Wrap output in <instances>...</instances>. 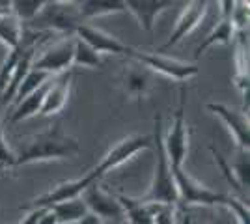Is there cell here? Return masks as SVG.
<instances>
[{
    "mask_svg": "<svg viewBox=\"0 0 250 224\" xmlns=\"http://www.w3.org/2000/svg\"><path fill=\"white\" fill-rule=\"evenodd\" d=\"M208 110H211L215 116H219L224 125L228 127L231 137L235 140V144L239 149L249 151L250 148V125H249V114L245 112H235L228 108L222 103H208Z\"/></svg>",
    "mask_w": 250,
    "mask_h": 224,
    "instance_id": "cell-11",
    "label": "cell"
},
{
    "mask_svg": "<svg viewBox=\"0 0 250 224\" xmlns=\"http://www.w3.org/2000/svg\"><path fill=\"white\" fill-rule=\"evenodd\" d=\"M125 4V11H129L131 15H135L140 28L146 32H153V24L155 19L167 11L168 8L176 6L177 2H170V0H127Z\"/></svg>",
    "mask_w": 250,
    "mask_h": 224,
    "instance_id": "cell-16",
    "label": "cell"
},
{
    "mask_svg": "<svg viewBox=\"0 0 250 224\" xmlns=\"http://www.w3.org/2000/svg\"><path fill=\"white\" fill-rule=\"evenodd\" d=\"M4 103L0 101V168H15V153L4 139Z\"/></svg>",
    "mask_w": 250,
    "mask_h": 224,
    "instance_id": "cell-29",
    "label": "cell"
},
{
    "mask_svg": "<svg viewBox=\"0 0 250 224\" xmlns=\"http://www.w3.org/2000/svg\"><path fill=\"white\" fill-rule=\"evenodd\" d=\"M233 38H235V30H233L231 21L220 17V21L213 26V30H211V32L202 40V43H200L198 47H196L194 58H200L202 53H206L213 45H228V43L233 41Z\"/></svg>",
    "mask_w": 250,
    "mask_h": 224,
    "instance_id": "cell-20",
    "label": "cell"
},
{
    "mask_svg": "<svg viewBox=\"0 0 250 224\" xmlns=\"http://www.w3.org/2000/svg\"><path fill=\"white\" fill-rule=\"evenodd\" d=\"M125 56H129L133 62L146 67L147 71H155V73L165 75L168 79H174V81H179V82L196 77L200 71L196 64H187V62H181V60H176V58H168V56L161 53L136 51L133 47H129Z\"/></svg>",
    "mask_w": 250,
    "mask_h": 224,
    "instance_id": "cell-5",
    "label": "cell"
},
{
    "mask_svg": "<svg viewBox=\"0 0 250 224\" xmlns=\"http://www.w3.org/2000/svg\"><path fill=\"white\" fill-rule=\"evenodd\" d=\"M71 82H73V73L65 71V73L58 75L56 79H52V84L45 96L43 101V107L40 110L42 116H52V114H58L67 99H69V90H71Z\"/></svg>",
    "mask_w": 250,
    "mask_h": 224,
    "instance_id": "cell-17",
    "label": "cell"
},
{
    "mask_svg": "<svg viewBox=\"0 0 250 224\" xmlns=\"http://www.w3.org/2000/svg\"><path fill=\"white\" fill-rule=\"evenodd\" d=\"M185 8L181 11V15H179V19H177L176 26H174V30L170 34V38L167 40V43L163 45V49L161 51H167L170 47H174L176 43H179L185 36L192 32L196 26H198L202 19L206 17V11H208V2L206 0H196V2H187V4H183Z\"/></svg>",
    "mask_w": 250,
    "mask_h": 224,
    "instance_id": "cell-12",
    "label": "cell"
},
{
    "mask_svg": "<svg viewBox=\"0 0 250 224\" xmlns=\"http://www.w3.org/2000/svg\"><path fill=\"white\" fill-rule=\"evenodd\" d=\"M231 168V174H233V180L237 183V187L241 189V192L249 191V185H250V161H249V151H243L241 149L239 155L233 164H229Z\"/></svg>",
    "mask_w": 250,
    "mask_h": 224,
    "instance_id": "cell-27",
    "label": "cell"
},
{
    "mask_svg": "<svg viewBox=\"0 0 250 224\" xmlns=\"http://www.w3.org/2000/svg\"><path fill=\"white\" fill-rule=\"evenodd\" d=\"M122 90L129 99L135 101H142L144 97L151 92L153 88V81H151V71H147L146 67H142L140 64H133L129 67H125L122 73Z\"/></svg>",
    "mask_w": 250,
    "mask_h": 224,
    "instance_id": "cell-15",
    "label": "cell"
},
{
    "mask_svg": "<svg viewBox=\"0 0 250 224\" xmlns=\"http://www.w3.org/2000/svg\"><path fill=\"white\" fill-rule=\"evenodd\" d=\"M73 51L75 38H63L56 41L47 51H43L42 56L32 60V69H38L47 75H62L69 67H73Z\"/></svg>",
    "mask_w": 250,
    "mask_h": 224,
    "instance_id": "cell-7",
    "label": "cell"
},
{
    "mask_svg": "<svg viewBox=\"0 0 250 224\" xmlns=\"http://www.w3.org/2000/svg\"><path fill=\"white\" fill-rule=\"evenodd\" d=\"M220 207H224V209L235 219L237 224H250L249 204L247 202H243V200L231 196V194H226V198H224V202H222Z\"/></svg>",
    "mask_w": 250,
    "mask_h": 224,
    "instance_id": "cell-28",
    "label": "cell"
},
{
    "mask_svg": "<svg viewBox=\"0 0 250 224\" xmlns=\"http://www.w3.org/2000/svg\"><path fill=\"white\" fill-rule=\"evenodd\" d=\"M151 224H174V205L151 204Z\"/></svg>",
    "mask_w": 250,
    "mask_h": 224,
    "instance_id": "cell-31",
    "label": "cell"
},
{
    "mask_svg": "<svg viewBox=\"0 0 250 224\" xmlns=\"http://www.w3.org/2000/svg\"><path fill=\"white\" fill-rule=\"evenodd\" d=\"M172 172H174V182H176L177 200L185 204H200V205H222L226 194L211 191L209 187L192 180L183 168Z\"/></svg>",
    "mask_w": 250,
    "mask_h": 224,
    "instance_id": "cell-9",
    "label": "cell"
},
{
    "mask_svg": "<svg viewBox=\"0 0 250 224\" xmlns=\"http://www.w3.org/2000/svg\"><path fill=\"white\" fill-rule=\"evenodd\" d=\"M151 146L155 148V170H153V180L147 192L140 198L142 202L147 204H170L174 205L177 200L176 182H174V172L168 163L167 151L163 146V118L155 116V131L151 137Z\"/></svg>",
    "mask_w": 250,
    "mask_h": 224,
    "instance_id": "cell-2",
    "label": "cell"
},
{
    "mask_svg": "<svg viewBox=\"0 0 250 224\" xmlns=\"http://www.w3.org/2000/svg\"><path fill=\"white\" fill-rule=\"evenodd\" d=\"M51 209L58 223H79L84 215H88V207L84 205L81 198L56 204V205H52Z\"/></svg>",
    "mask_w": 250,
    "mask_h": 224,
    "instance_id": "cell-23",
    "label": "cell"
},
{
    "mask_svg": "<svg viewBox=\"0 0 250 224\" xmlns=\"http://www.w3.org/2000/svg\"><path fill=\"white\" fill-rule=\"evenodd\" d=\"M10 11V2H0V13Z\"/></svg>",
    "mask_w": 250,
    "mask_h": 224,
    "instance_id": "cell-35",
    "label": "cell"
},
{
    "mask_svg": "<svg viewBox=\"0 0 250 224\" xmlns=\"http://www.w3.org/2000/svg\"><path fill=\"white\" fill-rule=\"evenodd\" d=\"M116 198L124 209L127 224H151V204L129 196H116Z\"/></svg>",
    "mask_w": 250,
    "mask_h": 224,
    "instance_id": "cell-21",
    "label": "cell"
},
{
    "mask_svg": "<svg viewBox=\"0 0 250 224\" xmlns=\"http://www.w3.org/2000/svg\"><path fill=\"white\" fill-rule=\"evenodd\" d=\"M220 213H222L220 217H213L209 224H237L235 223V219H233V217H231L224 207H222V211H220Z\"/></svg>",
    "mask_w": 250,
    "mask_h": 224,
    "instance_id": "cell-32",
    "label": "cell"
},
{
    "mask_svg": "<svg viewBox=\"0 0 250 224\" xmlns=\"http://www.w3.org/2000/svg\"><path fill=\"white\" fill-rule=\"evenodd\" d=\"M73 65H77V67H90V69H101L103 67V58L95 53L90 45H86L83 40L75 38Z\"/></svg>",
    "mask_w": 250,
    "mask_h": 224,
    "instance_id": "cell-25",
    "label": "cell"
},
{
    "mask_svg": "<svg viewBox=\"0 0 250 224\" xmlns=\"http://www.w3.org/2000/svg\"><path fill=\"white\" fill-rule=\"evenodd\" d=\"M101 223H103L101 219H97L95 215L88 213V215H84L83 219H81V221H79V223H77V224H101Z\"/></svg>",
    "mask_w": 250,
    "mask_h": 224,
    "instance_id": "cell-34",
    "label": "cell"
},
{
    "mask_svg": "<svg viewBox=\"0 0 250 224\" xmlns=\"http://www.w3.org/2000/svg\"><path fill=\"white\" fill-rule=\"evenodd\" d=\"M38 32L63 34L65 38H75L77 28L83 24L77 2H45L42 13L30 22Z\"/></svg>",
    "mask_w": 250,
    "mask_h": 224,
    "instance_id": "cell-3",
    "label": "cell"
},
{
    "mask_svg": "<svg viewBox=\"0 0 250 224\" xmlns=\"http://www.w3.org/2000/svg\"><path fill=\"white\" fill-rule=\"evenodd\" d=\"M22 38V24L17 21V17L11 11L0 13V43L8 49L13 51L19 47Z\"/></svg>",
    "mask_w": 250,
    "mask_h": 224,
    "instance_id": "cell-22",
    "label": "cell"
},
{
    "mask_svg": "<svg viewBox=\"0 0 250 224\" xmlns=\"http://www.w3.org/2000/svg\"><path fill=\"white\" fill-rule=\"evenodd\" d=\"M81 21H90L95 17H103V15H114L125 11V4L122 0H83L77 2Z\"/></svg>",
    "mask_w": 250,
    "mask_h": 224,
    "instance_id": "cell-19",
    "label": "cell"
},
{
    "mask_svg": "<svg viewBox=\"0 0 250 224\" xmlns=\"http://www.w3.org/2000/svg\"><path fill=\"white\" fill-rule=\"evenodd\" d=\"M233 64H235V73H233V82L239 88L241 96H243V110L245 114H249V88H250V79H249V43L245 40V32H237L233 38Z\"/></svg>",
    "mask_w": 250,
    "mask_h": 224,
    "instance_id": "cell-14",
    "label": "cell"
},
{
    "mask_svg": "<svg viewBox=\"0 0 250 224\" xmlns=\"http://www.w3.org/2000/svg\"><path fill=\"white\" fill-rule=\"evenodd\" d=\"M81 200L88 207V213L95 215L103 223H120L124 219V209L118 198L103 191L99 187V182H94L90 187H86V191L81 194Z\"/></svg>",
    "mask_w": 250,
    "mask_h": 224,
    "instance_id": "cell-8",
    "label": "cell"
},
{
    "mask_svg": "<svg viewBox=\"0 0 250 224\" xmlns=\"http://www.w3.org/2000/svg\"><path fill=\"white\" fill-rule=\"evenodd\" d=\"M75 38H79L86 45H90L99 56H103V54H127V51H129V45L120 41L118 38L103 32V30H99L95 26L84 24V22L77 28Z\"/></svg>",
    "mask_w": 250,
    "mask_h": 224,
    "instance_id": "cell-13",
    "label": "cell"
},
{
    "mask_svg": "<svg viewBox=\"0 0 250 224\" xmlns=\"http://www.w3.org/2000/svg\"><path fill=\"white\" fill-rule=\"evenodd\" d=\"M185 101H187V92L181 88L179 92V103H177L176 114L170 122V127L167 133H163V146L167 151L168 163L172 170L183 168L188 151V127L185 120Z\"/></svg>",
    "mask_w": 250,
    "mask_h": 224,
    "instance_id": "cell-4",
    "label": "cell"
},
{
    "mask_svg": "<svg viewBox=\"0 0 250 224\" xmlns=\"http://www.w3.org/2000/svg\"><path fill=\"white\" fill-rule=\"evenodd\" d=\"M99 180H101V178H99L94 170H90L88 174H84V176L77 178V180L58 183L54 189L42 194L40 198H36V200L32 202V207H52V205H56V204L81 198V194L86 191V187H90L92 183L99 182Z\"/></svg>",
    "mask_w": 250,
    "mask_h": 224,
    "instance_id": "cell-10",
    "label": "cell"
},
{
    "mask_svg": "<svg viewBox=\"0 0 250 224\" xmlns=\"http://www.w3.org/2000/svg\"><path fill=\"white\" fill-rule=\"evenodd\" d=\"M229 21L233 24L235 34L247 32V28H249V2H235L233 11L229 15Z\"/></svg>",
    "mask_w": 250,
    "mask_h": 224,
    "instance_id": "cell-30",
    "label": "cell"
},
{
    "mask_svg": "<svg viewBox=\"0 0 250 224\" xmlns=\"http://www.w3.org/2000/svg\"><path fill=\"white\" fill-rule=\"evenodd\" d=\"M58 224H77V223H58Z\"/></svg>",
    "mask_w": 250,
    "mask_h": 224,
    "instance_id": "cell-36",
    "label": "cell"
},
{
    "mask_svg": "<svg viewBox=\"0 0 250 224\" xmlns=\"http://www.w3.org/2000/svg\"><path fill=\"white\" fill-rule=\"evenodd\" d=\"M52 79H49L42 88H38L34 94L24 97L21 103L15 105V108H13V112H11L10 116V123H17V122H22V120H28V118H34L40 114V110L43 107V101H45V96H47V92H49V88L52 84Z\"/></svg>",
    "mask_w": 250,
    "mask_h": 224,
    "instance_id": "cell-18",
    "label": "cell"
},
{
    "mask_svg": "<svg viewBox=\"0 0 250 224\" xmlns=\"http://www.w3.org/2000/svg\"><path fill=\"white\" fill-rule=\"evenodd\" d=\"M49 79H52V75H47L43 73V71H38V69H28V73L22 77L21 84L17 88V94L13 97V105H17V103H21L24 97H28L30 94H34L38 88H42Z\"/></svg>",
    "mask_w": 250,
    "mask_h": 224,
    "instance_id": "cell-24",
    "label": "cell"
},
{
    "mask_svg": "<svg viewBox=\"0 0 250 224\" xmlns=\"http://www.w3.org/2000/svg\"><path fill=\"white\" fill-rule=\"evenodd\" d=\"M11 149L15 153V166H22L45 161L73 159L75 155H79L81 146L77 139L65 135L60 125H56L45 133L32 135L28 139L21 140V144Z\"/></svg>",
    "mask_w": 250,
    "mask_h": 224,
    "instance_id": "cell-1",
    "label": "cell"
},
{
    "mask_svg": "<svg viewBox=\"0 0 250 224\" xmlns=\"http://www.w3.org/2000/svg\"><path fill=\"white\" fill-rule=\"evenodd\" d=\"M101 224H116V223H101Z\"/></svg>",
    "mask_w": 250,
    "mask_h": 224,
    "instance_id": "cell-37",
    "label": "cell"
},
{
    "mask_svg": "<svg viewBox=\"0 0 250 224\" xmlns=\"http://www.w3.org/2000/svg\"><path fill=\"white\" fill-rule=\"evenodd\" d=\"M151 137L147 135H131L127 139L120 140L118 144H114L112 148L104 153L101 161L95 164L94 172L101 178L106 172L114 170L118 166H122L124 163L131 161L136 153H140L142 149H149L151 148Z\"/></svg>",
    "mask_w": 250,
    "mask_h": 224,
    "instance_id": "cell-6",
    "label": "cell"
},
{
    "mask_svg": "<svg viewBox=\"0 0 250 224\" xmlns=\"http://www.w3.org/2000/svg\"><path fill=\"white\" fill-rule=\"evenodd\" d=\"M47 0H11L10 11L19 22H32L45 8Z\"/></svg>",
    "mask_w": 250,
    "mask_h": 224,
    "instance_id": "cell-26",
    "label": "cell"
},
{
    "mask_svg": "<svg viewBox=\"0 0 250 224\" xmlns=\"http://www.w3.org/2000/svg\"><path fill=\"white\" fill-rule=\"evenodd\" d=\"M38 224H58V221H56V217H54L51 207H47V211L43 213V217L40 219V223Z\"/></svg>",
    "mask_w": 250,
    "mask_h": 224,
    "instance_id": "cell-33",
    "label": "cell"
}]
</instances>
